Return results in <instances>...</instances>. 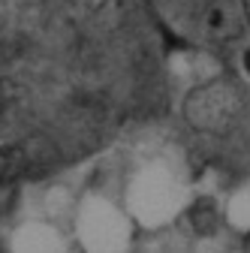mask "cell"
<instances>
[{
    "label": "cell",
    "mask_w": 250,
    "mask_h": 253,
    "mask_svg": "<svg viewBox=\"0 0 250 253\" xmlns=\"http://www.w3.org/2000/svg\"><path fill=\"white\" fill-rule=\"evenodd\" d=\"M247 244H250V238H247Z\"/></svg>",
    "instance_id": "obj_6"
},
{
    "label": "cell",
    "mask_w": 250,
    "mask_h": 253,
    "mask_svg": "<svg viewBox=\"0 0 250 253\" xmlns=\"http://www.w3.org/2000/svg\"><path fill=\"white\" fill-rule=\"evenodd\" d=\"M51 148L40 139L30 142H15V145H3L0 148V187L12 184L30 172H40L48 160H51Z\"/></svg>",
    "instance_id": "obj_3"
},
{
    "label": "cell",
    "mask_w": 250,
    "mask_h": 253,
    "mask_svg": "<svg viewBox=\"0 0 250 253\" xmlns=\"http://www.w3.org/2000/svg\"><path fill=\"white\" fill-rule=\"evenodd\" d=\"M151 9L172 37L193 45H229L247 27L241 0H151Z\"/></svg>",
    "instance_id": "obj_1"
},
{
    "label": "cell",
    "mask_w": 250,
    "mask_h": 253,
    "mask_svg": "<svg viewBox=\"0 0 250 253\" xmlns=\"http://www.w3.org/2000/svg\"><path fill=\"white\" fill-rule=\"evenodd\" d=\"M244 73H247V76H250V48H247V51H244Z\"/></svg>",
    "instance_id": "obj_5"
},
{
    "label": "cell",
    "mask_w": 250,
    "mask_h": 253,
    "mask_svg": "<svg viewBox=\"0 0 250 253\" xmlns=\"http://www.w3.org/2000/svg\"><path fill=\"white\" fill-rule=\"evenodd\" d=\"M73 6H79V9H87V12H93V9H103L109 0H70Z\"/></svg>",
    "instance_id": "obj_4"
},
{
    "label": "cell",
    "mask_w": 250,
    "mask_h": 253,
    "mask_svg": "<svg viewBox=\"0 0 250 253\" xmlns=\"http://www.w3.org/2000/svg\"><path fill=\"white\" fill-rule=\"evenodd\" d=\"M247 103L244 90L232 79H211L208 84H199L187 93L184 100V118L199 133L223 136L241 121Z\"/></svg>",
    "instance_id": "obj_2"
}]
</instances>
